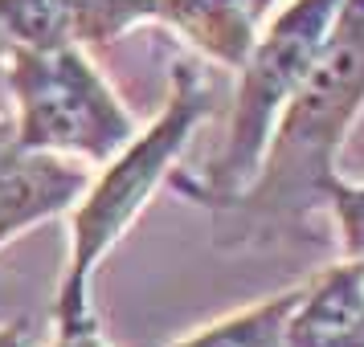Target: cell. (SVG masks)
<instances>
[{
  "instance_id": "cell-12",
  "label": "cell",
  "mask_w": 364,
  "mask_h": 347,
  "mask_svg": "<svg viewBox=\"0 0 364 347\" xmlns=\"http://www.w3.org/2000/svg\"><path fill=\"white\" fill-rule=\"evenodd\" d=\"M0 347H33V323L29 319H13L0 327Z\"/></svg>"
},
{
  "instance_id": "cell-2",
  "label": "cell",
  "mask_w": 364,
  "mask_h": 347,
  "mask_svg": "<svg viewBox=\"0 0 364 347\" xmlns=\"http://www.w3.org/2000/svg\"><path fill=\"white\" fill-rule=\"evenodd\" d=\"M217 86L197 62H176L172 66V94L168 106L156 115L148 131H139L123 151H115L102 164L99 180L86 184L82 200L70 216V262L53 298V319L58 331L95 327V307H90V278L99 262L111 253L123 233L135 225V216L148 209L156 188L168 180L176 167L188 135L197 123L213 115Z\"/></svg>"
},
{
  "instance_id": "cell-5",
  "label": "cell",
  "mask_w": 364,
  "mask_h": 347,
  "mask_svg": "<svg viewBox=\"0 0 364 347\" xmlns=\"http://www.w3.org/2000/svg\"><path fill=\"white\" fill-rule=\"evenodd\" d=\"M86 184L90 172L82 164H70V155L21 148L13 119L0 115V246L78 204Z\"/></svg>"
},
{
  "instance_id": "cell-6",
  "label": "cell",
  "mask_w": 364,
  "mask_h": 347,
  "mask_svg": "<svg viewBox=\"0 0 364 347\" xmlns=\"http://www.w3.org/2000/svg\"><path fill=\"white\" fill-rule=\"evenodd\" d=\"M270 9L274 0H156V21H168L209 62L237 70L258 45Z\"/></svg>"
},
{
  "instance_id": "cell-9",
  "label": "cell",
  "mask_w": 364,
  "mask_h": 347,
  "mask_svg": "<svg viewBox=\"0 0 364 347\" xmlns=\"http://www.w3.org/2000/svg\"><path fill=\"white\" fill-rule=\"evenodd\" d=\"M0 37L21 50H58L74 41L62 0H0Z\"/></svg>"
},
{
  "instance_id": "cell-4",
  "label": "cell",
  "mask_w": 364,
  "mask_h": 347,
  "mask_svg": "<svg viewBox=\"0 0 364 347\" xmlns=\"http://www.w3.org/2000/svg\"><path fill=\"white\" fill-rule=\"evenodd\" d=\"M4 86L9 102L17 106V139L29 151L107 164L135 139V119L107 78L86 62L78 41H66L58 50L9 45Z\"/></svg>"
},
{
  "instance_id": "cell-7",
  "label": "cell",
  "mask_w": 364,
  "mask_h": 347,
  "mask_svg": "<svg viewBox=\"0 0 364 347\" xmlns=\"http://www.w3.org/2000/svg\"><path fill=\"white\" fill-rule=\"evenodd\" d=\"M299 302V286L287 290V294H274L250 307V311H237L230 319H221L213 327L188 335L172 347H287V323H291V311Z\"/></svg>"
},
{
  "instance_id": "cell-8",
  "label": "cell",
  "mask_w": 364,
  "mask_h": 347,
  "mask_svg": "<svg viewBox=\"0 0 364 347\" xmlns=\"http://www.w3.org/2000/svg\"><path fill=\"white\" fill-rule=\"evenodd\" d=\"M62 9L78 45H111L127 29L156 21V0H62Z\"/></svg>"
},
{
  "instance_id": "cell-13",
  "label": "cell",
  "mask_w": 364,
  "mask_h": 347,
  "mask_svg": "<svg viewBox=\"0 0 364 347\" xmlns=\"http://www.w3.org/2000/svg\"><path fill=\"white\" fill-rule=\"evenodd\" d=\"M4 57H9V41L0 37V115H9V86H4Z\"/></svg>"
},
{
  "instance_id": "cell-10",
  "label": "cell",
  "mask_w": 364,
  "mask_h": 347,
  "mask_svg": "<svg viewBox=\"0 0 364 347\" xmlns=\"http://www.w3.org/2000/svg\"><path fill=\"white\" fill-rule=\"evenodd\" d=\"M328 216L340 229V249L348 262H364V184H348L344 176L331 180Z\"/></svg>"
},
{
  "instance_id": "cell-1",
  "label": "cell",
  "mask_w": 364,
  "mask_h": 347,
  "mask_svg": "<svg viewBox=\"0 0 364 347\" xmlns=\"http://www.w3.org/2000/svg\"><path fill=\"white\" fill-rule=\"evenodd\" d=\"M364 111V0H344L328 45L319 50L295 99L266 143L250 188L217 209V249L319 246L315 216L328 213L336 155Z\"/></svg>"
},
{
  "instance_id": "cell-11",
  "label": "cell",
  "mask_w": 364,
  "mask_h": 347,
  "mask_svg": "<svg viewBox=\"0 0 364 347\" xmlns=\"http://www.w3.org/2000/svg\"><path fill=\"white\" fill-rule=\"evenodd\" d=\"M50 347H107V339L99 335V323L95 327H74V331H58V339Z\"/></svg>"
},
{
  "instance_id": "cell-3",
  "label": "cell",
  "mask_w": 364,
  "mask_h": 347,
  "mask_svg": "<svg viewBox=\"0 0 364 347\" xmlns=\"http://www.w3.org/2000/svg\"><path fill=\"white\" fill-rule=\"evenodd\" d=\"M340 9L344 0H291L270 21V29L258 33V45L237 66V90L221 143L197 172H172V188L184 200L217 213L250 188L287 102L295 99L319 50L328 45Z\"/></svg>"
}]
</instances>
